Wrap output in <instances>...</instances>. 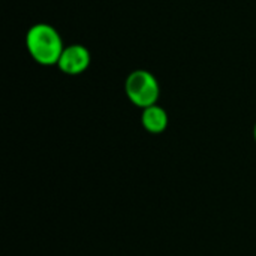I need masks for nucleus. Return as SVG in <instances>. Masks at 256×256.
Returning <instances> with one entry per match:
<instances>
[{
	"label": "nucleus",
	"mask_w": 256,
	"mask_h": 256,
	"mask_svg": "<svg viewBox=\"0 0 256 256\" xmlns=\"http://www.w3.org/2000/svg\"><path fill=\"white\" fill-rule=\"evenodd\" d=\"M26 45L32 58L44 66L57 64L64 50L60 33L45 22H38L28 28Z\"/></svg>",
	"instance_id": "1"
},
{
	"label": "nucleus",
	"mask_w": 256,
	"mask_h": 256,
	"mask_svg": "<svg viewBox=\"0 0 256 256\" xmlns=\"http://www.w3.org/2000/svg\"><path fill=\"white\" fill-rule=\"evenodd\" d=\"M124 90L128 99L140 106V108H147L152 105H156L159 99V82L156 76L144 69L134 70L128 75L126 82H124Z\"/></svg>",
	"instance_id": "2"
},
{
	"label": "nucleus",
	"mask_w": 256,
	"mask_h": 256,
	"mask_svg": "<svg viewBox=\"0 0 256 256\" xmlns=\"http://www.w3.org/2000/svg\"><path fill=\"white\" fill-rule=\"evenodd\" d=\"M57 66L63 74L80 75L90 66V52L84 45L80 44L64 46Z\"/></svg>",
	"instance_id": "3"
},
{
	"label": "nucleus",
	"mask_w": 256,
	"mask_h": 256,
	"mask_svg": "<svg viewBox=\"0 0 256 256\" xmlns=\"http://www.w3.org/2000/svg\"><path fill=\"white\" fill-rule=\"evenodd\" d=\"M141 123L150 134H160L168 126V114L159 105H152L144 108L141 116Z\"/></svg>",
	"instance_id": "4"
},
{
	"label": "nucleus",
	"mask_w": 256,
	"mask_h": 256,
	"mask_svg": "<svg viewBox=\"0 0 256 256\" xmlns=\"http://www.w3.org/2000/svg\"><path fill=\"white\" fill-rule=\"evenodd\" d=\"M254 135H255V141H256V124H255V130H254Z\"/></svg>",
	"instance_id": "5"
}]
</instances>
